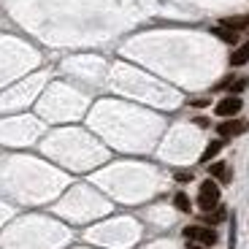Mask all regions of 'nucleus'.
Returning <instances> with one entry per match:
<instances>
[{"mask_svg":"<svg viewBox=\"0 0 249 249\" xmlns=\"http://www.w3.org/2000/svg\"><path fill=\"white\" fill-rule=\"evenodd\" d=\"M228 217V212H225L222 206H217L214 212H209V214H203V222H206V228H212V225H219L222 219Z\"/></svg>","mask_w":249,"mask_h":249,"instance_id":"obj_8","label":"nucleus"},{"mask_svg":"<svg viewBox=\"0 0 249 249\" xmlns=\"http://www.w3.org/2000/svg\"><path fill=\"white\" fill-rule=\"evenodd\" d=\"M219 25L228 27V30H233V33H241V30H247V27H249V14H241V17H231V19H222Z\"/></svg>","mask_w":249,"mask_h":249,"instance_id":"obj_5","label":"nucleus"},{"mask_svg":"<svg viewBox=\"0 0 249 249\" xmlns=\"http://www.w3.org/2000/svg\"><path fill=\"white\" fill-rule=\"evenodd\" d=\"M217 206H219V184L214 179H206L198 190V209L203 214H209V212H214Z\"/></svg>","mask_w":249,"mask_h":249,"instance_id":"obj_1","label":"nucleus"},{"mask_svg":"<svg viewBox=\"0 0 249 249\" xmlns=\"http://www.w3.org/2000/svg\"><path fill=\"white\" fill-rule=\"evenodd\" d=\"M214 36H217V38H222L225 44H238V33L228 30V27H222V25H217V27H214Z\"/></svg>","mask_w":249,"mask_h":249,"instance_id":"obj_11","label":"nucleus"},{"mask_svg":"<svg viewBox=\"0 0 249 249\" xmlns=\"http://www.w3.org/2000/svg\"><path fill=\"white\" fill-rule=\"evenodd\" d=\"M184 238L193 244H200V247H214L217 244V231L214 228H206V225H187Z\"/></svg>","mask_w":249,"mask_h":249,"instance_id":"obj_2","label":"nucleus"},{"mask_svg":"<svg viewBox=\"0 0 249 249\" xmlns=\"http://www.w3.org/2000/svg\"><path fill=\"white\" fill-rule=\"evenodd\" d=\"M219 87H225V89H231V92H241V89H247L249 87V79H241V76H238V79H228V81H222V84H219Z\"/></svg>","mask_w":249,"mask_h":249,"instance_id":"obj_10","label":"nucleus"},{"mask_svg":"<svg viewBox=\"0 0 249 249\" xmlns=\"http://www.w3.org/2000/svg\"><path fill=\"white\" fill-rule=\"evenodd\" d=\"M247 62H249V41H244V44L231 54V65L238 68V65H247Z\"/></svg>","mask_w":249,"mask_h":249,"instance_id":"obj_7","label":"nucleus"},{"mask_svg":"<svg viewBox=\"0 0 249 249\" xmlns=\"http://www.w3.org/2000/svg\"><path fill=\"white\" fill-rule=\"evenodd\" d=\"M209 174H212V179L222 181V184L231 181V168H228V162H212V165H209Z\"/></svg>","mask_w":249,"mask_h":249,"instance_id":"obj_6","label":"nucleus"},{"mask_svg":"<svg viewBox=\"0 0 249 249\" xmlns=\"http://www.w3.org/2000/svg\"><path fill=\"white\" fill-rule=\"evenodd\" d=\"M244 100L238 98V95H228V98L217 100V106H214V111H217V117H236L238 111H241Z\"/></svg>","mask_w":249,"mask_h":249,"instance_id":"obj_3","label":"nucleus"},{"mask_svg":"<svg viewBox=\"0 0 249 249\" xmlns=\"http://www.w3.org/2000/svg\"><path fill=\"white\" fill-rule=\"evenodd\" d=\"M187 249H212V247H200V244H193V241H190V244H187Z\"/></svg>","mask_w":249,"mask_h":249,"instance_id":"obj_14","label":"nucleus"},{"mask_svg":"<svg viewBox=\"0 0 249 249\" xmlns=\"http://www.w3.org/2000/svg\"><path fill=\"white\" fill-rule=\"evenodd\" d=\"M222 146H225L222 141H212V143H209V146L203 149V155H200V162H212L214 157H217L219 152H222Z\"/></svg>","mask_w":249,"mask_h":249,"instance_id":"obj_9","label":"nucleus"},{"mask_svg":"<svg viewBox=\"0 0 249 249\" xmlns=\"http://www.w3.org/2000/svg\"><path fill=\"white\" fill-rule=\"evenodd\" d=\"M190 179H193L190 171H179V174H176V181H190Z\"/></svg>","mask_w":249,"mask_h":249,"instance_id":"obj_13","label":"nucleus"},{"mask_svg":"<svg viewBox=\"0 0 249 249\" xmlns=\"http://www.w3.org/2000/svg\"><path fill=\"white\" fill-rule=\"evenodd\" d=\"M174 206L179 209V212H190V209H193V206H190V198H187L184 193H176L174 195Z\"/></svg>","mask_w":249,"mask_h":249,"instance_id":"obj_12","label":"nucleus"},{"mask_svg":"<svg viewBox=\"0 0 249 249\" xmlns=\"http://www.w3.org/2000/svg\"><path fill=\"white\" fill-rule=\"evenodd\" d=\"M249 130V122L247 119H231V122H219L217 124V133L222 138H233V136H241V133Z\"/></svg>","mask_w":249,"mask_h":249,"instance_id":"obj_4","label":"nucleus"}]
</instances>
